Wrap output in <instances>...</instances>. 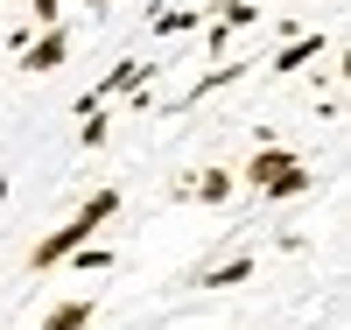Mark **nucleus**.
I'll list each match as a JSON object with an SVG mask.
<instances>
[{"label": "nucleus", "mask_w": 351, "mask_h": 330, "mask_svg": "<svg viewBox=\"0 0 351 330\" xmlns=\"http://www.w3.org/2000/svg\"><path fill=\"white\" fill-rule=\"evenodd\" d=\"M112 211H120V190H92V197L77 204V218H71V225H56L49 239H36V253H28V267H36V274H49V267H64V260H71L77 246H92V239H99V225H106Z\"/></svg>", "instance_id": "obj_1"}, {"label": "nucleus", "mask_w": 351, "mask_h": 330, "mask_svg": "<svg viewBox=\"0 0 351 330\" xmlns=\"http://www.w3.org/2000/svg\"><path fill=\"white\" fill-rule=\"evenodd\" d=\"M106 134H112V119H106V113H99V106H92V113H84V134H77V141H84V148H99V141H106Z\"/></svg>", "instance_id": "obj_10"}, {"label": "nucleus", "mask_w": 351, "mask_h": 330, "mask_svg": "<svg viewBox=\"0 0 351 330\" xmlns=\"http://www.w3.org/2000/svg\"><path fill=\"white\" fill-rule=\"evenodd\" d=\"M28 8H36V21H43V28H56V0H28Z\"/></svg>", "instance_id": "obj_11"}, {"label": "nucleus", "mask_w": 351, "mask_h": 330, "mask_svg": "<svg viewBox=\"0 0 351 330\" xmlns=\"http://www.w3.org/2000/svg\"><path fill=\"white\" fill-rule=\"evenodd\" d=\"M260 21V8L253 0H218V28H211V49H225V36L232 28H253Z\"/></svg>", "instance_id": "obj_5"}, {"label": "nucleus", "mask_w": 351, "mask_h": 330, "mask_svg": "<svg viewBox=\"0 0 351 330\" xmlns=\"http://www.w3.org/2000/svg\"><path fill=\"white\" fill-rule=\"evenodd\" d=\"M64 56H71V28L56 21V28H43V36L28 43V56H21V71H56V64H64Z\"/></svg>", "instance_id": "obj_2"}, {"label": "nucleus", "mask_w": 351, "mask_h": 330, "mask_svg": "<svg viewBox=\"0 0 351 330\" xmlns=\"http://www.w3.org/2000/svg\"><path fill=\"white\" fill-rule=\"evenodd\" d=\"M316 49H324V36H302V43H288V49L274 56V71H302V64H309Z\"/></svg>", "instance_id": "obj_8"}, {"label": "nucleus", "mask_w": 351, "mask_h": 330, "mask_svg": "<svg viewBox=\"0 0 351 330\" xmlns=\"http://www.w3.org/2000/svg\"><path fill=\"white\" fill-rule=\"evenodd\" d=\"M204 14L197 8H169V14H155V28H162V36H183V28H197Z\"/></svg>", "instance_id": "obj_9"}, {"label": "nucleus", "mask_w": 351, "mask_h": 330, "mask_svg": "<svg viewBox=\"0 0 351 330\" xmlns=\"http://www.w3.org/2000/svg\"><path fill=\"white\" fill-rule=\"evenodd\" d=\"M176 197H204V204H225L232 197V169H204V176H183Z\"/></svg>", "instance_id": "obj_4"}, {"label": "nucleus", "mask_w": 351, "mask_h": 330, "mask_svg": "<svg viewBox=\"0 0 351 330\" xmlns=\"http://www.w3.org/2000/svg\"><path fill=\"white\" fill-rule=\"evenodd\" d=\"M84 323H92V303H56L43 316V330H84Z\"/></svg>", "instance_id": "obj_7"}, {"label": "nucleus", "mask_w": 351, "mask_h": 330, "mask_svg": "<svg viewBox=\"0 0 351 330\" xmlns=\"http://www.w3.org/2000/svg\"><path fill=\"white\" fill-rule=\"evenodd\" d=\"M288 169H295V155H288V148H260V155L246 162V183H253V190H274Z\"/></svg>", "instance_id": "obj_3"}, {"label": "nucleus", "mask_w": 351, "mask_h": 330, "mask_svg": "<svg viewBox=\"0 0 351 330\" xmlns=\"http://www.w3.org/2000/svg\"><path fill=\"white\" fill-rule=\"evenodd\" d=\"M84 8H106V0H84Z\"/></svg>", "instance_id": "obj_12"}, {"label": "nucleus", "mask_w": 351, "mask_h": 330, "mask_svg": "<svg viewBox=\"0 0 351 330\" xmlns=\"http://www.w3.org/2000/svg\"><path fill=\"white\" fill-rule=\"evenodd\" d=\"M246 274H253V260L239 253V260H225V267H211V274H197V288H239Z\"/></svg>", "instance_id": "obj_6"}]
</instances>
